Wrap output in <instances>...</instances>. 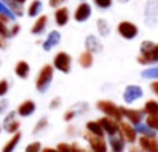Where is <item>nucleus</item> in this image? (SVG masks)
I'll use <instances>...</instances> for the list:
<instances>
[{"label": "nucleus", "mask_w": 158, "mask_h": 152, "mask_svg": "<svg viewBox=\"0 0 158 152\" xmlns=\"http://www.w3.org/2000/svg\"><path fill=\"white\" fill-rule=\"evenodd\" d=\"M64 2H66V0H49L48 3H49V6H51V8L57 9V8H58V6H61Z\"/></svg>", "instance_id": "obj_42"}, {"label": "nucleus", "mask_w": 158, "mask_h": 152, "mask_svg": "<svg viewBox=\"0 0 158 152\" xmlns=\"http://www.w3.org/2000/svg\"><path fill=\"white\" fill-rule=\"evenodd\" d=\"M35 109H37V104H35V101L32 100H25L22 101L19 106H17V115H20V117H23V118H26V117H31L34 112H35Z\"/></svg>", "instance_id": "obj_15"}, {"label": "nucleus", "mask_w": 158, "mask_h": 152, "mask_svg": "<svg viewBox=\"0 0 158 152\" xmlns=\"http://www.w3.org/2000/svg\"><path fill=\"white\" fill-rule=\"evenodd\" d=\"M2 48H5V39L0 36V49H2Z\"/></svg>", "instance_id": "obj_47"}, {"label": "nucleus", "mask_w": 158, "mask_h": 152, "mask_svg": "<svg viewBox=\"0 0 158 152\" xmlns=\"http://www.w3.org/2000/svg\"><path fill=\"white\" fill-rule=\"evenodd\" d=\"M14 72H15V75H17L19 78L25 80V78H28V77H29L31 66H29V63H28V61H25V60H20V61H17V63H15Z\"/></svg>", "instance_id": "obj_20"}, {"label": "nucleus", "mask_w": 158, "mask_h": 152, "mask_svg": "<svg viewBox=\"0 0 158 152\" xmlns=\"http://www.w3.org/2000/svg\"><path fill=\"white\" fill-rule=\"evenodd\" d=\"M54 78V68L52 65H43L42 69L39 71V75H37V80H35V89L40 92V94H45L51 83H52Z\"/></svg>", "instance_id": "obj_2"}, {"label": "nucleus", "mask_w": 158, "mask_h": 152, "mask_svg": "<svg viewBox=\"0 0 158 152\" xmlns=\"http://www.w3.org/2000/svg\"><path fill=\"white\" fill-rule=\"evenodd\" d=\"M92 15V8L88 2H81L77 8H75V12H74V20L78 22V23H83V22H88Z\"/></svg>", "instance_id": "obj_11"}, {"label": "nucleus", "mask_w": 158, "mask_h": 152, "mask_svg": "<svg viewBox=\"0 0 158 152\" xmlns=\"http://www.w3.org/2000/svg\"><path fill=\"white\" fill-rule=\"evenodd\" d=\"M97 31H98V34L102 37H107L110 34V26H109V23L106 22L105 19H98L97 20Z\"/></svg>", "instance_id": "obj_32"}, {"label": "nucleus", "mask_w": 158, "mask_h": 152, "mask_svg": "<svg viewBox=\"0 0 158 152\" xmlns=\"http://www.w3.org/2000/svg\"><path fill=\"white\" fill-rule=\"evenodd\" d=\"M46 26H48V15H40V17L34 22V25H32V28H31V32H32L34 36H40V34L46 29Z\"/></svg>", "instance_id": "obj_22"}, {"label": "nucleus", "mask_w": 158, "mask_h": 152, "mask_svg": "<svg viewBox=\"0 0 158 152\" xmlns=\"http://www.w3.org/2000/svg\"><path fill=\"white\" fill-rule=\"evenodd\" d=\"M8 91H9V82H8L6 78L0 80V97L3 99V97L8 94Z\"/></svg>", "instance_id": "obj_37"}, {"label": "nucleus", "mask_w": 158, "mask_h": 152, "mask_svg": "<svg viewBox=\"0 0 158 152\" xmlns=\"http://www.w3.org/2000/svg\"><path fill=\"white\" fill-rule=\"evenodd\" d=\"M120 109H121L123 118H126L131 125L141 123L143 118H144V112H143V111H138V109H129V108H124V106H120Z\"/></svg>", "instance_id": "obj_12"}, {"label": "nucleus", "mask_w": 158, "mask_h": 152, "mask_svg": "<svg viewBox=\"0 0 158 152\" xmlns=\"http://www.w3.org/2000/svg\"><path fill=\"white\" fill-rule=\"evenodd\" d=\"M138 146L144 152H158V138L157 137H138Z\"/></svg>", "instance_id": "obj_13"}, {"label": "nucleus", "mask_w": 158, "mask_h": 152, "mask_svg": "<svg viewBox=\"0 0 158 152\" xmlns=\"http://www.w3.org/2000/svg\"><path fill=\"white\" fill-rule=\"evenodd\" d=\"M146 115H158V101L157 100H148L141 109Z\"/></svg>", "instance_id": "obj_31"}, {"label": "nucleus", "mask_w": 158, "mask_h": 152, "mask_svg": "<svg viewBox=\"0 0 158 152\" xmlns=\"http://www.w3.org/2000/svg\"><path fill=\"white\" fill-rule=\"evenodd\" d=\"M86 111H88V104H86V103H78V104H75L74 108H71V109H68V111L64 112L63 120H64V121H71V120H74L78 114H83V112H86Z\"/></svg>", "instance_id": "obj_18"}, {"label": "nucleus", "mask_w": 158, "mask_h": 152, "mask_svg": "<svg viewBox=\"0 0 158 152\" xmlns=\"http://www.w3.org/2000/svg\"><path fill=\"white\" fill-rule=\"evenodd\" d=\"M94 5L100 9H109L112 6V0H94Z\"/></svg>", "instance_id": "obj_38"}, {"label": "nucleus", "mask_w": 158, "mask_h": 152, "mask_svg": "<svg viewBox=\"0 0 158 152\" xmlns=\"http://www.w3.org/2000/svg\"><path fill=\"white\" fill-rule=\"evenodd\" d=\"M42 9H43V3L40 0H32L29 3V6H28V15L29 17H37V15H40Z\"/></svg>", "instance_id": "obj_30"}, {"label": "nucleus", "mask_w": 158, "mask_h": 152, "mask_svg": "<svg viewBox=\"0 0 158 152\" xmlns=\"http://www.w3.org/2000/svg\"><path fill=\"white\" fill-rule=\"evenodd\" d=\"M42 152H60L58 149H54V148H43Z\"/></svg>", "instance_id": "obj_46"}, {"label": "nucleus", "mask_w": 158, "mask_h": 152, "mask_svg": "<svg viewBox=\"0 0 158 152\" xmlns=\"http://www.w3.org/2000/svg\"><path fill=\"white\" fill-rule=\"evenodd\" d=\"M83 137L89 143L92 152H107V143H106L105 137H98V135H94L89 132H86Z\"/></svg>", "instance_id": "obj_9"}, {"label": "nucleus", "mask_w": 158, "mask_h": 152, "mask_svg": "<svg viewBox=\"0 0 158 152\" xmlns=\"http://www.w3.org/2000/svg\"><path fill=\"white\" fill-rule=\"evenodd\" d=\"M42 143L40 141H32L29 143L26 148H25V152H42Z\"/></svg>", "instance_id": "obj_36"}, {"label": "nucleus", "mask_w": 158, "mask_h": 152, "mask_svg": "<svg viewBox=\"0 0 158 152\" xmlns=\"http://www.w3.org/2000/svg\"><path fill=\"white\" fill-rule=\"evenodd\" d=\"M0 36H2L3 39H8V37H9V28H8L6 23H3L2 20H0Z\"/></svg>", "instance_id": "obj_39"}, {"label": "nucleus", "mask_w": 158, "mask_h": 152, "mask_svg": "<svg viewBox=\"0 0 158 152\" xmlns=\"http://www.w3.org/2000/svg\"><path fill=\"white\" fill-rule=\"evenodd\" d=\"M8 104H9V103H8L6 99H2V100H0V115L8 111Z\"/></svg>", "instance_id": "obj_41"}, {"label": "nucleus", "mask_w": 158, "mask_h": 152, "mask_svg": "<svg viewBox=\"0 0 158 152\" xmlns=\"http://www.w3.org/2000/svg\"><path fill=\"white\" fill-rule=\"evenodd\" d=\"M98 123L102 125V128H103V131H105V135H107V137L118 134V121H117V120H114V118L105 115V117H102V118L98 120Z\"/></svg>", "instance_id": "obj_14"}, {"label": "nucleus", "mask_w": 158, "mask_h": 152, "mask_svg": "<svg viewBox=\"0 0 158 152\" xmlns=\"http://www.w3.org/2000/svg\"><path fill=\"white\" fill-rule=\"evenodd\" d=\"M0 132H2V126H0Z\"/></svg>", "instance_id": "obj_50"}, {"label": "nucleus", "mask_w": 158, "mask_h": 152, "mask_svg": "<svg viewBox=\"0 0 158 152\" xmlns=\"http://www.w3.org/2000/svg\"><path fill=\"white\" fill-rule=\"evenodd\" d=\"M110 152H112V151H110Z\"/></svg>", "instance_id": "obj_53"}, {"label": "nucleus", "mask_w": 158, "mask_h": 152, "mask_svg": "<svg viewBox=\"0 0 158 152\" xmlns=\"http://www.w3.org/2000/svg\"><path fill=\"white\" fill-rule=\"evenodd\" d=\"M146 125H148L152 131L158 132V115H148V117H146Z\"/></svg>", "instance_id": "obj_35"}, {"label": "nucleus", "mask_w": 158, "mask_h": 152, "mask_svg": "<svg viewBox=\"0 0 158 152\" xmlns=\"http://www.w3.org/2000/svg\"><path fill=\"white\" fill-rule=\"evenodd\" d=\"M60 104H61V99L60 97H54L51 103H49V109H57Z\"/></svg>", "instance_id": "obj_40"}, {"label": "nucleus", "mask_w": 158, "mask_h": 152, "mask_svg": "<svg viewBox=\"0 0 158 152\" xmlns=\"http://www.w3.org/2000/svg\"><path fill=\"white\" fill-rule=\"evenodd\" d=\"M48 128V118L46 117H43V118H40L39 121H37V125L34 126V129H32V134H40L43 129H46Z\"/></svg>", "instance_id": "obj_34"}, {"label": "nucleus", "mask_w": 158, "mask_h": 152, "mask_svg": "<svg viewBox=\"0 0 158 152\" xmlns=\"http://www.w3.org/2000/svg\"><path fill=\"white\" fill-rule=\"evenodd\" d=\"M85 48L88 52H91L92 55L94 54H100L102 51H103V45H102V42L95 37V36H88L86 37V40H85Z\"/></svg>", "instance_id": "obj_16"}, {"label": "nucleus", "mask_w": 158, "mask_h": 152, "mask_svg": "<svg viewBox=\"0 0 158 152\" xmlns=\"http://www.w3.org/2000/svg\"><path fill=\"white\" fill-rule=\"evenodd\" d=\"M129 152H144V151H143L140 146H131V148H129Z\"/></svg>", "instance_id": "obj_45"}, {"label": "nucleus", "mask_w": 158, "mask_h": 152, "mask_svg": "<svg viewBox=\"0 0 158 152\" xmlns=\"http://www.w3.org/2000/svg\"><path fill=\"white\" fill-rule=\"evenodd\" d=\"M20 140H22V134H20V132L12 134V137H11V138L5 143V146L2 148V152H14L15 148H17V145L20 143Z\"/></svg>", "instance_id": "obj_23"}, {"label": "nucleus", "mask_w": 158, "mask_h": 152, "mask_svg": "<svg viewBox=\"0 0 158 152\" xmlns=\"http://www.w3.org/2000/svg\"><path fill=\"white\" fill-rule=\"evenodd\" d=\"M137 61L140 65H158V43H154L151 40L141 42Z\"/></svg>", "instance_id": "obj_1"}, {"label": "nucleus", "mask_w": 158, "mask_h": 152, "mask_svg": "<svg viewBox=\"0 0 158 152\" xmlns=\"http://www.w3.org/2000/svg\"><path fill=\"white\" fill-rule=\"evenodd\" d=\"M120 3H127V2H131V0H118Z\"/></svg>", "instance_id": "obj_48"}, {"label": "nucleus", "mask_w": 158, "mask_h": 152, "mask_svg": "<svg viewBox=\"0 0 158 152\" xmlns=\"http://www.w3.org/2000/svg\"><path fill=\"white\" fill-rule=\"evenodd\" d=\"M52 68L63 72V74H69L71 72V68H72V57L64 52V51H60L54 55L52 60Z\"/></svg>", "instance_id": "obj_4"}, {"label": "nucleus", "mask_w": 158, "mask_h": 152, "mask_svg": "<svg viewBox=\"0 0 158 152\" xmlns=\"http://www.w3.org/2000/svg\"><path fill=\"white\" fill-rule=\"evenodd\" d=\"M19 29H20V26H19V25H14V26L9 29V37H14V36H17Z\"/></svg>", "instance_id": "obj_44"}, {"label": "nucleus", "mask_w": 158, "mask_h": 152, "mask_svg": "<svg viewBox=\"0 0 158 152\" xmlns=\"http://www.w3.org/2000/svg\"><path fill=\"white\" fill-rule=\"evenodd\" d=\"M134 126V129H135V132L137 134H141V135H144V137H157V132L155 131H152L146 123H137V125H132Z\"/></svg>", "instance_id": "obj_28"}, {"label": "nucleus", "mask_w": 158, "mask_h": 152, "mask_svg": "<svg viewBox=\"0 0 158 152\" xmlns=\"http://www.w3.org/2000/svg\"><path fill=\"white\" fill-rule=\"evenodd\" d=\"M118 134L123 137V140L126 143H131V145H134L137 141V138H138L134 126L129 121H123V120L118 121Z\"/></svg>", "instance_id": "obj_7"}, {"label": "nucleus", "mask_w": 158, "mask_h": 152, "mask_svg": "<svg viewBox=\"0 0 158 152\" xmlns=\"http://www.w3.org/2000/svg\"><path fill=\"white\" fill-rule=\"evenodd\" d=\"M86 132L89 134H94V135H98V137H105V131L102 128V125L98 123V120H89L86 123Z\"/></svg>", "instance_id": "obj_24"}, {"label": "nucleus", "mask_w": 158, "mask_h": 152, "mask_svg": "<svg viewBox=\"0 0 158 152\" xmlns=\"http://www.w3.org/2000/svg\"><path fill=\"white\" fill-rule=\"evenodd\" d=\"M60 42H61V34H60L58 31H51V32L48 34V37H46V40L43 42L42 46H43V49L48 52V51H51L52 48H55Z\"/></svg>", "instance_id": "obj_19"}, {"label": "nucleus", "mask_w": 158, "mask_h": 152, "mask_svg": "<svg viewBox=\"0 0 158 152\" xmlns=\"http://www.w3.org/2000/svg\"><path fill=\"white\" fill-rule=\"evenodd\" d=\"M17 17L12 14V11L3 3V2H0V20L3 22V23H8V22H14Z\"/></svg>", "instance_id": "obj_27"}, {"label": "nucleus", "mask_w": 158, "mask_h": 152, "mask_svg": "<svg viewBox=\"0 0 158 152\" xmlns=\"http://www.w3.org/2000/svg\"><path fill=\"white\" fill-rule=\"evenodd\" d=\"M88 152H92V151H88Z\"/></svg>", "instance_id": "obj_51"}, {"label": "nucleus", "mask_w": 158, "mask_h": 152, "mask_svg": "<svg viewBox=\"0 0 158 152\" xmlns=\"http://www.w3.org/2000/svg\"><path fill=\"white\" fill-rule=\"evenodd\" d=\"M144 23L154 28L158 23V0H146L144 5Z\"/></svg>", "instance_id": "obj_5"}, {"label": "nucleus", "mask_w": 158, "mask_h": 152, "mask_svg": "<svg viewBox=\"0 0 158 152\" xmlns=\"http://www.w3.org/2000/svg\"><path fill=\"white\" fill-rule=\"evenodd\" d=\"M97 109L102 111L106 117H110L117 121H121L123 120V114H121V109L120 106H117L114 101L110 100H98L97 101Z\"/></svg>", "instance_id": "obj_3"}, {"label": "nucleus", "mask_w": 158, "mask_h": 152, "mask_svg": "<svg viewBox=\"0 0 158 152\" xmlns=\"http://www.w3.org/2000/svg\"><path fill=\"white\" fill-rule=\"evenodd\" d=\"M17 2H19V3H22V5H23V3H25V2H26V0H17Z\"/></svg>", "instance_id": "obj_49"}, {"label": "nucleus", "mask_w": 158, "mask_h": 152, "mask_svg": "<svg viewBox=\"0 0 158 152\" xmlns=\"http://www.w3.org/2000/svg\"><path fill=\"white\" fill-rule=\"evenodd\" d=\"M117 31L124 40H134L138 36V26L132 22H127V20L120 22L117 26Z\"/></svg>", "instance_id": "obj_6"}, {"label": "nucleus", "mask_w": 158, "mask_h": 152, "mask_svg": "<svg viewBox=\"0 0 158 152\" xmlns=\"http://www.w3.org/2000/svg\"><path fill=\"white\" fill-rule=\"evenodd\" d=\"M107 143H109V148L112 152H123L126 148V141L123 140V137L120 134L107 137Z\"/></svg>", "instance_id": "obj_17"}, {"label": "nucleus", "mask_w": 158, "mask_h": 152, "mask_svg": "<svg viewBox=\"0 0 158 152\" xmlns=\"http://www.w3.org/2000/svg\"><path fill=\"white\" fill-rule=\"evenodd\" d=\"M81 2H85V0H81Z\"/></svg>", "instance_id": "obj_52"}, {"label": "nucleus", "mask_w": 158, "mask_h": 152, "mask_svg": "<svg viewBox=\"0 0 158 152\" xmlns=\"http://www.w3.org/2000/svg\"><path fill=\"white\" fill-rule=\"evenodd\" d=\"M0 2H3V3L12 11V14H14L15 17H22V15H23V5L19 3L17 0H0Z\"/></svg>", "instance_id": "obj_26"}, {"label": "nucleus", "mask_w": 158, "mask_h": 152, "mask_svg": "<svg viewBox=\"0 0 158 152\" xmlns=\"http://www.w3.org/2000/svg\"><path fill=\"white\" fill-rule=\"evenodd\" d=\"M2 129L8 134H15L19 132L20 129V121L17 120V112L15 111H9L5 118H3V125H2Z\"/></svg>", "instance_id": "obj_8"}, {"label": "nucleus", "mask_w": 158, "mask_h": 152, "mask_svg": "<svg viewBox=\"0 0 158 152\" xmlns=\"http://www.w3.org/2000/svg\"><path fill=\"white\" fill-rule=\"evenodd\" d=\"M151 91L158 97V80H152L151 82Z\"/></svg>", "instance_id": "obj_43"}, {"label": "nucleus", "mask_w": 158, "mask_h": 152, "mask_svg": "<svg viewBox=\"0 0 158 152\" xmlns=\"http://www.w3.org/2000/svg\"><path fill=\"white\" fill-rule=\"evenodd\" d=\"M57 149L60 152H88L86 149H83L78 143H58Z\"/></svg>", "instance_id": "obj_29"}, {"label": "nucleus", "mask_w": 158, "mask_h": 152, "mask_svg": "<svg viewBox=\"0 0 158 152\" xmlns=\"http://www.w3.org/2000/svg\"><path fill=\"white\" fill-rule=\"evenodd\" d=\"M141 77L143 78H148V80H158V66H152V68H146L143 72H141Z\"/></svg>", "instance_id": "obj_33"}, {"label": "nucleus", "mask_w": 158, "mask_h": 152, "mask_svg": "<svg viewBox=\"0 0 158 152\" xmlns=\"http://www.w3.org/2000/svg\"><path fill=\"white\" fill-rule=\"evenodd\" d=\"M78 65H80L83 69H89V68L94 65V55H92L91 52H88V51L81 52V54L78 55Z\"/></svg>", "instance_id": "obj_25"}, {"label": "nucleus", "mask_w": 158, "mask_h": 152, "mask_svg": "<svg viewBox=\"0 0 158 152\" xmlns=\"http://www.w3.org/2000/svg\"><path fill=\"white\" fill-rule=\"evenodd\" d=\"M54 19H55V23L58 26H66L68 22H69V11H68V8H64V6L57 8L55 12H54Z\"/></svg>", "instance_id": "obj_21"}, {"label": "nucleus", "mask_w": 158, "mask_h": 152, "mask_svg": "<svg viewBox=\"0 0 158 152\" xmlns=\"http://www.w3.org/2000/svg\"><path fill=\"white\" fill-rule=\"evenodd\" d=\"M143 97V89L138 86V85H129L124 88V92H123V100L127 104H132L137 100H140Z\"/></svg>", "instance_id": "obj_10"}]
</instances>
